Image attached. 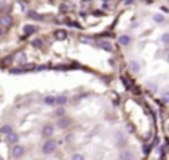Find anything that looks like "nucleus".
<instances>
[{
    "label": "nucleus",
    "mask_w": 169,
    "mask_h": 160,
    "mask_svg": "<svg viewBox=\"0 0 169 160\" xmlns=\"http://www.w3.org/2000/svg\"><path fill=\"white\" fill-rule=\"evenodd\" d=\"M56 150V141L55 139H47L44 144L42 145V153L43 154H52Z\"/></svg>",
    "instance_id": "nucleus-1"
},
{
    "label": "nucleus",
    "mask_w": 169,
    "mask_h": 160,
    "mask_svg": "<svg viewBox=\"0 0 169 160\" xmlns=\"http://www.w3.org/2000/svg\"><path fill=\"white\" fill-rule=\"evenodd\" d=\"M12 157L13 159H21L24 154H25V148L22 147V145H19V144H15L13 145V148H12Z\"/></svg>",
    "instance_id": "nucleus-2"
},
{
    "label": "nucleus",
    "mask_w": 169,
    "mask_h": 160,
    "mask_svg": "<svg viewBox=\"0 0 169 160\" xmlns=\"http://www.w3.org/2000/svg\"><path fill=\"white\" fill-rule=\"evenodd\" d=\"M53 130H55V127H53L50 123H46L42 127V135L44 138H50V136L53 135Z\"/></svg>",
    "instance_id": "nucleus-3"
},
{
    "label": "nucleus",
    "mask_w": 169,
    "mask_h": 160,
    "mask_svg": "<svg viewBox=\"0 0 169 160\" xmlns=\"http://www.w3.org/2000/svg\"><path fill=\"white\" fill-rule=\"evenodd\" d=\"M0 25H1V28H7V27H10V25H12V18H10L9 15L1 16V18H0Z\"/></svg>",
    "instance_id": "nucleus-4"
},
{
    "label": "nucleus",
    "mask_w": 169,
    "mask_h": 160,
    "mask_svg": "<svg viewBox=\"0 0 169 160\" xmlns=\"http://www.w3.org/2000/svg\"><path fill=\"white\" fill-rule=\"evenodd\" d=\"M70 124H71V120L64 117V116L59 117V120H58V127H59V129H67Z\"/></svg>",
    "instance_id": "nucleus-5"
},
{
    "label": "nucleus",
    "mask_w": 169,
    "mask_h": 160,
    "mask_svg": "<svg viewBox=\"0 0 169 160\" xmlns=\"http://www.w3.org/2000/svg\"><path fill=\"white\" fill-rule=\"evenodd\" d=\"M6 138H7L6 141H7L9 144H13V145L18 144V141H19V136H18V133H15V132H10L9 135H6Z\"/></svg>",
    "instance_id": "nucleus-6"
},
{
    "label": "nucleus",
    "mask_w": 169,
    "mask_h": 160,
    "mask_svg": "<svg viewBox=\"0 0 169 160\" xmlns=\"http://www.w3.org/2000/svg\"><path fill=\"white\" fill-rule=\"evenodd\" d=\"M119 159L120 160H133V156H132V153H130L129 150H122V151L119 153Z\"/></svg>",
    "instance_id": "nucleus-7"
},
{
    "label": "nucleus",
    "mask_w": 169,
    "mask_h": 160,
    "mask_svg": "<svg viewBox=\"0 0 169 160\" xmlns=\"http://www.w3.org/2000/svg\"><path fill=\"white\" fill-rule=\"evenodd\" d=\"M67 104V95H59V96H55V105H65Z\"/></svg>",
    "instance_id": "nucleus-8"
},
{
    "label": "nucleus",
    "mask_w": 169,
    "mask_h": 160,
    "mask_svg": "<svg viewBox=\"0 0 169 160\" xmlns=\"http://www.w3.org/2000/svg\"><path fill=\"white\" fill-rule=\"evenodd\" d=\"M24 33L25 34H34L36 31H37V27L36 25H31V24H27V25H24Z\"/></svg>",
    "instance_id": "nucleus-9"
},
{
    "label": "nucleus",
    "mask_w": 169,
    "mask_h": 160,
    "mask_svg": "<svg viewBox=\"0 0 169 160\" xmlns=\"http://www.w3.org/2000/svg\"><path fill=\"white\" fill-rule=\"evenodd\" d=\"M55 39L65 40L67 39V31H65V30H56V31H55Z\"/></svg>",
    "instance_id": "nucleus-10"
},
{
    "label": "nucleus",
    "mask_w": 169,
    "mask_h": 160,
    "mask_svg": "<svg viewBox=\"0 0 169 160\" xmlns=\"http://www.w3.org/2000/svg\"><path fill=\"white\" fill-rule=\"evenodd\" d=\"M15 59H16L19 64H24V62H27V55H25L24 52H18V53L15 55Z\"/></svg>",
    "instance_id": "nucleus-11"
},
{
    "label": "nucleus",
    "mask_w": 169,
    "mask_h": 160,
    "mask_svg": "<svg viewBox=\"0 0 169 160\" xmlns=\"http://www.w3.org/2000/svg\"><path fill=\"white\" fill-rule=\"evenodd\" d=\"M129 70L132 73H138L139 71V64L138 61H129Z\"/></svg>",
    "instance_id": "nucleus-12"
},
{
    "label": "nucleus",
    "mask_w": 169,
    "mask_h": 160,
    "mask_svg": "<svg viewBox=\"0 0 169 160\" xmlns=\"http://www.w3.org/2000/svg\"><path fill=\"white\" fill-rule=\"evenodd\" d=\"M0 132H1V135H9L10 132H13V129H12L10 124H4V126L0 127Z\"/></svg>",
    "instance_id": "nucleus-13"
},
{
    "label": "nucleus",
    "mask_w": 169,
    "mask_h": 160,
    "mask_svg": "<svg viewBox=\"0 0 169 160\" xmlns=\"http://www.w3.org/2000/svg\"><path fill=\"white\" fill-rule=\"evenodd\" d=\"M119 43H120L122 46H127V44L130 43V37L126 36V34H123V36H120V37H119Z\"/></svg>",
    "instance_id": "nucleus-14"
},
{
    "label": "nucleus",
    "mask_w": 169,
    "mask_h": 160,
    "mask_svg": "<svg viewBox=\"0 0 169 160\" xmlns=\"http://www.w3.org/2000/svg\"><path fill=\"white\" fill-rule=\"evenodd\" d=\"M43 102H44L46 105H55V96H53V95H47V96H44Z\"/></svg>",
    "instance_id": "nucleus-15"
},
{
    "label": "nucleus",
    "mask_w": 169,
    "mask_h": 160,
    "mask_svg": "<svg viewBox=\"0 0 169 160\" xmlns=\"http://www.w3.org/2000/svg\"><path fill=\"white\" fill-rule=\"evenodd\" d=\"M12 61H13L12 56H4V58L1 59V65H3V67H9V65L12 64Z\"/></svg>",
    "instance_id": "nucleus-16"
},
{
    "label": "nucleus",
    "mask_w": 169,
    "mask_h": 160,
    "mask_svg": "<svg viewBox=\"0 0 169 160\" xmlns=\"http://www.w3.org/2000/svg\"><path fill=\"white\" fill-rule=\"evenodd\" d=\"M99 46H101V47H102L104 50H107V52H113V46H111V44H110L108 41H102V43H101Z\"/></svg>",
    "instance_id": "nucleus-17"
},
{
    "label": "nucleus",
    "mask_w": 169,
    "mask_h": 160,
    "mask_svg": "<svg viewBox=\"0 0 169 160\" xmlns=\"http://www.w3.org/2000/svg\"><path fill=\"white\" fill-rule=\"evenodd\" d=\"M153 21H154V22H157V24H162V22L165 21V18H163V15H159V13H156V15L153 16Z\"/></svg>",
    "instance_id": "nucleus-18"
},
{
    "label": "nucleus",
    "mask_w": 169,
    "mask_h": 160,
    "mask_svg": "<svg viewBox=\"0 0 169 160\" xmlns=\"http://www.w3.org/2000/svg\"><path fill=\"white\" fill-rule=\"evenodd\" d=\"M33 46H34V47H42V46H43V40L42 39L33 40Z\"/></svg>",
    "instance_id": "nucleus-19"
},
{
    "label": "nucleus",
    "mask_w": 169,
    "mask_h": 160,
    "mask_svg": "<svg viewBox=\"0 0 169 160\" xmlns=\"http://www.w3.org/2000/svg\"><path fill=\"white\" fill-rule=\"evenodd\" d=\"M28 16H30V18H34V19H42V16H40L39 13L33 12V10H30V12H28Z\"/></svg>",
    "instance_id": "nucleus-20"
},
{
    "label": "nucleus",
    "mask_w": 169,
    "mask_h": 160,
    "mask_svg": "<svg viewBox=\"0 0 169 160\" xmlns=\"http://www.w3.org/2000/svg\"><path fill=\"white\" fill-rule=\"evenodd\" d=\"M71 160H84V157L82 156V154H73Z\"/></svg>",
    "instance_id": "nucleus-21"
},
{
    "label": "nucleus",
    "mask_w": 169,
    "mask_h": 160,
    "mask_svg": "<svg viewBox=\"0 0 169 160\" xmlns=\"http://www.w3.org/2000/svg\"><path fill=\"white\" fill-rule=\"evenodd\" d=\"M162 40H163V43H168L169 41V34L168 33H165V34L162 36Z\"/></svg>",
    "instance_id": "nucleus-22"
},
{
    "label": "nucleus",
    "mask_w": 169,
    "mask_h": 160,
    "mask_svg": "<svg viewBox=\"0 0 169 160\" xmlns=\"http://www.w3.org/2000/svg\"><path fill=\"white\" fill-rule=\"evenodd\" d=\"M56 114H58L59 117H62V116H64V108H59V110L56 111Z\"/></svg>",
    "instance_id": "nucleus-23"
},
{
    "label": "nucleus",
    "mask_w": 169,
    "mask_h": 160,
    "mask_svg": "<svg viewBox=\"0 0 169 160\" xmlns=\"http://www.w3.org/2000/svg\"><path fill=\"white\" fill-rule=\"evenodd\" d=\"M82 41H87V43H92V40L89 37H82Z\"/></svg>",
    "instance_id": "nucleus-24"
},
{
    "label": "nucleus",
    "mask_w": 169,
    "mask_h": 160,
    "mask_svg": "<svg viewBox=\"0 0 169 160\" xmlns=\"http://www.w3.org/2000/svg\"><path fill=\"white\" fill-rule=\"evenodd\" d=\"M71 139H73V135H68V136H67V138H65V141H67V142H70V141H71Z\"/></svg>",
    "instance_id": "nucleus-25"
},
{
    "label": "nucleus",
    "mask_w": 169,
    "mask_h": 160,
    "mask_svg": "<svg viewBox=\"0 0 169 160\" xmlns=\"http://www.w3.org/2000/svg\"><path fill=\"white\" fill-rule=\"evenodd\" d=\"M133 1H136V0H127L126 3H127V4H130V3H133Z\"/></svg>",
    "instance_id": "nucleus-26"
},
{
    "label": "nucleus",
    "mask_w": 169,
    "mask_h": 160,
    "mask_svg": "<svg viewBox=\"0 0 169 160\" xmlns=\"http://www.w3.org/2000/svg\"><path fill=\"white\" fill-rule=\"evenodd\" d=\"M1 34H3V28H0V36H1Z\"/></svg>",
    "instance_id": "nucleus-27"
},
{
    "label": "nucleus",
    "mask_w": 169,
    "mask_h": 160,
    "mask_svg": "<svg viewBox=\"0 0 169 160\" xmlns=\"http://www.w3.org/2000/svg\"><path fill=\"white\" fill-rule=\"evenodd\" d=\"M19 1H22V0H19Z\"/></svg>",
    "instance_id": "nucleus-28"
},
{
    "label": "nucleus",
    "mask_w": 169,
    "mask_h": 160,
    "mask_svg": "<svg viewBox=\"0 0 169 160\" xmlns=\"http://www.w3.org/2000/svg\"><path fill=\"white\" fill-rule=\"evenodd\" d=\"M0 160H1V157H0Z\"/></svg>",
    "instance_id": "nucleus-29"
}]
</instances>
